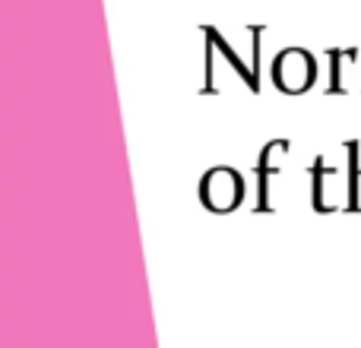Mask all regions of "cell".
<instances>
[{
  "label": "cell",
  "mask_w": 361,
  "mask_h": 348,
  "mask_svg": "<svg viewBox=\"0 0 361 348\" xmlns=\"http://www.w3.org/2000/svg\"><path fill=\"white\" fill-rule=\"evenodd\" d=\"M203 35H206V38H212V42H216V48H219V51H222V57H225V61H231V67H235V73H238V76H241V80H244V82H247V86H250V89H254V92H257V89H260V76H257V73H254V67H250V63H244V61H241V57H238V54H235V48H231V44H228V42H225V38H222V35H219V32H216V29H212V25H206V29H203Z\"/></svg>",
  "instance_id": "obj_4"
},
{
  "label": "cell",
  "mask_w": 361,
  "mask_h": 348,
  "mask_svg": "<svg viewBox=\"0 0 361 348\" xmlns=\"http://www.w3.org/2000/svg\"><path fill=\"white\" fill-rule=\"evenodd\" d=\"M288 152V139H273L257 159V212L269 209V178L279 174V159Z\"/></svg>",
  "instance_id": "obj_3"
},
{
  "label": "cell",
  "mask_w": 361,
  "mask_h": 348,
  "mask_svg": "<svg viewBox=\"0 0 361 348\" xmlns=\"http://www.w3.org/2000/svg\"><path fill=\"white\" fill-rule=\"evenodd\" d=\"M326 165H324V159H317V162H314V209L317 212H333V206L326 203V190H324V180H326Z\"/></svg>",
  "instance_id": "obj_6"
},
{
  "label": "cell",
  "mask_w": 361,
  "mask_h": 348,
  "mask_svg": "<svg viewBox=\"0 0 361 348\" xmlns=\"http://www.w3.org/2000/svg\"><path fill=\"white\" fill-rule=\"evenodd\" d=\"M349 149V203L345 209L361 212V171H358V143H345Z\"/></svg>",
  "instance_id": "obj_5"
},
{
  "label": "cell",
  "mask_w": 361,
  "mask_h": 348,
  "mask_svg": "<svg viewBox=\"0 0 361 348\" xmlns=\"http://www.w3.org/2000/svg\"><path fill=\"white\" fill-rule=\"evenodd\" d=\"M317 80V63L305 48H282L273 61V82L279 92L301 95Z\"/></svg>",
  "instance_id": "obj_1"
},
{
  "label": "cell",
  "mask_w": 361,
  "mask_h": 348,
  "mask_svg": "<svg viewBox=\"0 0 361 348\" xmlns=\"http://www.w3.org/2000/svg\"><path fill=\"white\" fill-rule=\"evenodd\" d=\"M200 199L212 212H231L244 199V178L235 168H212L200 180Z\"/></svg>",
  "instance_id": "obj_2"
},
{
  "label": "cell",
  "mask_w": 361,
  "mask_h": 348,
  "mask_svg": "<svg viewBox=\"0 0 361 348\" xmlns=\"http://www.w3.org/2000/svg\"><path fill=\"white\" fill-rule=\"evenodd\" d=\"M326 57H330L333 63V73H330V92H345V82H343V61H345V48H330L326 51Z\"/></svg>",
  "instance_id": "obj_7"
}]
</instances>
